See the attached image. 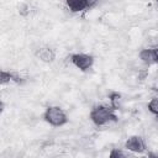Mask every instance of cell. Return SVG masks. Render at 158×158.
Returning a JSON list of instances; mask_svg holds the SVG:
<instances>
[{"mask_svg":"<svg viewBox=\"0 0 158 158\" xmlns=\"http://www.w3.org/2000/svg\"><path fill=\"white\" fill-rule=\"evenodd\" d=\"M89 118L95 126H105L106 123L118 121V116L115 114V109L105 105L94 106L89 114Z\"/></svg>","mask_w":158,"mask_h":158,"instance_id":"obj_1","label":"cell"},{"mask_svg":"<svg viewBox=\"0 0 158 158\" xmlns=\"http://www.w3.org/2000/svg\"><path fill=\"white\" fill-rule=\"evenodd\" d=\"M44 122L52 127H62L68 123V116L60 106H48L42 115Z\"/></svg>","mask_w":158,"mask_h":158,"instance_id":"obj_2","label":"cell"},{"mask_svg":"<svg viewBox=\"0 0 158 158\" xmlns=\"http://www.w3.org/2000/svg\"><path fill=\"white\" fill-rule=\"evenodd\" d=\"M94 57L88 53H74L70 56V62L75 68H78L81 72L89 70L94 64Z\"/></svg>","mask_w":158,"mask_h":158,"instance_id":"obj_3","label":"cell"},{"mask_svg":"<svg viewBox=\"0 0 158 158\" xmlns=\"http://www.w3.org/2000/svg\"><path fill=\"white\" fill-rule=\"evenodd\" d=\"M125 148L133 153H143V152H146L147 146H146L144 139L141 136L133 135V136H130L125 141Z\"/></svg>","mask_w":158,"mask_h":158,"instance_id":"obj_4","label":"cell"},{"mask_svg":"<svg viewBox=\"0 0 158 158\" xmlns=\"http://www.w3.org/2000/svg\"><path fill=\"white\" fill-rule=\"evenodd\" d=\"M67 7L72 12H83L86 10H90L96 5V1H90V0H67L65 1Z\"/></svg>","mask_w":158,"mask_h":158,"instance_id":"obj_5","label":"cell"},{"mask_svg":"<svg viewBox=\"0 0 158 158\" xmlns=\"http://www.w3.org/2000/svg\"><path fill=\"white\" fill-rule=\"evenodd\" d=\"M35 56L37 57V59H40L43 63H53L54 59H56V52L51 47H48V46L40 47L36 51Z\"/></svg>","mask_w":158,"mask_h":158,"instance_id":"obj_6","label":"cell"},{"mask_svg":"<svg viewBox=\"0 0 158 158\" xmlns=\"http://www.w3.org/2000/svg\"><path fill=\"white\" fill-rule=\"evenodd\" d=\"M10 81H14L16 84H21L22 83V78L17 72L2 69L1 73H0V83H1V85H6Z\"/></svg>","mask_w":158,"mask_h":158,"instance_id":"obj_7","label":"cell"},{"mask_svg":"<svg viewBox=\"0 0 158 158\" xmlns=\"http://www.w3.org/2000/svg\"><path fill=\"white\" fill-rule=\"evenodd\" d=\"M138 57L142 60V63H144L146 65L156 64V58H154L153 48H143V49H141Z\"/></svg>","mask_w":158,"mask_h":158,"instance_id":"obj_8","label":"cell"},{"mask_svg":"<svg viewBox=\"0 0 158 158\" xmlns=\"http://www.w3.org/2000/svg\"><path fill=\"white\" fill-rule=\"evenodd\" d=\"M109 99H110V102H111L110 106L114 107L115 110H117V109H118V101H120V99H121V94L117 93V91H112V93H110Z\"/></svg>","mask_w":158,"mask_h":158,"instance_id":"obj_9","label":"cell"},{"mask_svg":"<svg viewBox=\"0 0 158 158\" xmlns=\"http://www.w3.org/2000/svg\"><path fill=\"white\" fill-rule=\"evenodd\" d=\"M147 107H148V111H149L151 114L158 116V98H153V99H151V101L148 102Z\"/></svg>","mask_w":158,"mask_h":158,"instance_id":"obj_10","label":"cell"},{"mask_svg":"<svg viewBox=\"0 0 158 158\" xmlns=\"http://www.w3.org/2000/svg\"><path fill=\"white\" fill-rule=\"evenodd\" d=\"M109 158H127V156L125 154V152L122 149L112 148L109 153Z\"/></svg>","mask_w":158,"mask_h":158,"instance_id":"obj_11","label":"cell"},{"mask_svg":"<svg viewBox=\"0 0 158 158\" xmlns=\"http://www.w3.org/2000/svg\"><path fill=\"white\" fill-rule=\"evenodd\" d=\"M28 9H30V7H28L27 5H22L21 7H19V14L22 15V16H26V15H28V12H30Z\"/></svg>","mask_w":158,"mask_h":158,"instance_id":"obj_12","label":"cell"},{"mask_svg":"<svg viewBox=\"0 0 158 158\" xmlns=\"http://www.w3.org/2000/svg\"><path fill=\"white\" fill-rule=\"evenodd\" d=\"M147 158H158V153H156V152H148Z\"/></svg>","mask_w":158,"mask_h":158,"instance_id":"obj_13","label":"cell"},{"mask_svg":"<svg viewBox=\"0 0 158 158\" xmlns=\"http://www.w3.org/2000/svg\"><path fill=\"white\" fill-rule=\"evenodd\" d=\"M153 52H154V58H156V64H158V46L153 48Z\"/></svg>","mask_w":158,"mask_h":158,"instance_id":"obj_14","label":"cell"},{"mask_svg":"<svg viewBox=\"0 0 158 158\" xmlns=\"http://www.w3.org/2000/svg\"><path fill=\"white\" fill-rule=\"evenodd\" d=\"M157 5H158V1H157Z\"/></svg>","mask_w":158,"mask_h":158,"instance_id":"obj_15","label":"cell"}]
</instances>
